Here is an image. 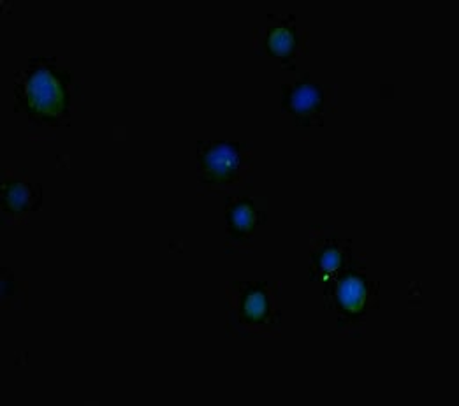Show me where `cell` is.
I'll return each instance as SVG.
<instances>
[{"label":"cell","instance_id":"6da1fadb","mask_svg":"<svg viewBox=\"0 0 459 406\" xmlns=\"http://www.w3.org/2000/svg\"><path fill=\"white\" fill-rule=\"evenodd\" d=\"M14 111L32 127H65L80 97V83L71 67L55 56H34L14 74Z\"/></svg>","mask_w":459,"mask_h":406},{"label":"cell","instance_id":"9c48e42d","mask_svg":"<svg viewBox=\"0 0 459 406\" xmlns=\"http://www.w3.org/2000/svg\"><path fill=\"white\" fill-rule=\"evenodd\" d=\"M268 222V213L255 197L239 192L226 197V243L230 248L250 245L255 230Z\"/></svg>","mask_w":459,"mask_h":406},{"label":"cell","instance_id":"5b68a950","mask_svg":"<svg viewBox=\"0 0 459 406\" xmlns=\"http://www.w3.org/2000/svg\"><path fill=\"white\" fill-rule=\"evenodd\" d=\"M331 95L325 85L310 74L281 85V111L289 122L299 129L322 127L329 109Z\"/></svg>","mask_w":459,"mask_h":406},{"label":"cell","instance_id":"3957f363","mask_svg":"<svg viewBox=\"0 0 459 406\" xmlns=\"http://www.w3.org/2000/svg\"><path fill=\"white\" fill-rule=\"evenodd\" d=\"M322 294L325 310L334 316L338 333L345 336H363L368 318L380 307V283L361 261L327 283Z\"/></svg>","mask_w":459,"mask_h":406},{"label":"cell","instance_id":"277c9868","mask_svg":"<svg viewBox=\"0 0 459 406\" xmlns=\"http://www.w3.org/2000/svg\"><path fill=\"white\" fill-rule=\"evenodd\" d=\"M254 166L252 146L241 141H199L197 178L210 188H236L248 177Z\"/></svg>","mask_w":459,"mask_h":406},{"label":"cell","instance_id":"30bf717a","mask_svg":"<svg viewBox=\"0 0 459 406\" xmlns=\"http://www.w3.org/2000/svg\"><path fill=\"white\" fill-rule=\"evenodd\" d=\"M14 276L13 272L5 268H2V299H9L13 294H14Z\"/></svg>","mask_w":459,"mask_h":406},{"label":"cell","instance_id":"7a4b0ae2","mask_svg":"<svg viewBox=\"0 0 459 406\" xmlns=\"http://www.w3.org/2000/svg\"><path fill=\"white\" fill-rule=\"evenodd\" d=\"M281 292L268 280H236L226 285L230 336H273L281 331Z\"/></svg>","mask_w":459,"mask_h":406},{"label":"cell","instance_id":"52a82bcc","mask_svg":"<svg viewBox=\"0 0 459 406\" xmlns=\"http://www.w3.org/2000/svg\"><path fill=\"white\" fill-rule=\"evenodd\" d=\"M257 49L280 62L285 71H298L303 56V38L294 14H268L257 32Z\"/></svg>","mask_w":459,"mask_h":406},{"label":"cell","instance_id":"ba28073f","mask_svg":"<svg viewBox=\"0 0 459 406\" xmlns=\"http://www.w3.org/2000/svg\"><path fill=\"white\" fill-rule=\"evenodd\" d=\"M43 206V186L20 173H5L0 183V212L4 222L20 224Z\"/></svg>","mask_w":459,"mask_h":406},{"label":"cell","instance_id":"8992f818","mask_svg":"<svg viewBox=\"0 0 459 406\" xmlns=\"http://www.w3.org/2000/svg\"><path fill=\"white\" fill-rule=\"evenodd\" d=\"M358 261L351 239L331 232L325 227H314L310 238V281L324 289L343 271Z\"/></svg>","mask_w":459,"mask_h":406}]
</instances>
